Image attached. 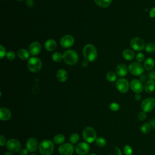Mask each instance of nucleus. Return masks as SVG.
Here are the masks:
<instances>
[{
    "mask_svg": "<svg viewBox=\"0 0 155 155\" xmlns=\"http://www.w3.org/2000/svg\"><path fill=\"white\" fill-rule=\"evenodd\" d=\"M147 113L144 112V111H140L138 115H137V118L140 121H143L147 119Z\"/></svg>",
    "mask_w": 155,
    "mask_h": 155,
    "instance_id": "nucleus-38",
    "label": "nucleus"
},
{
    "mask_svg": "<svg viewBox=\"0 0 155 155\" xmlns=\"http://www.w3.org/2000/svg\"><path fill=\"white\" fill-rule=\"evenodd\" d=\"M155 65V62L153 58H148L146 59L143 62V67L147 70H152Z\"/></svg>",
    "mask_w": 155,
    "mask_h": 155,
    "instance_id": "nucleus-22",
    "label": "nucleus"
},
{
    "mask_svg": "<svg viewBox=\"0 0 155 155\" xmlns=\"http://www.w3.org/2000/svg\"><path fill=\"white\" fill-rule=\"evenodd\" d=\"M62 59H63V54H62L60 52H54L52 54V59L56 62H61Z\"/></svg>",
    "mask_w": 155,
    "mask_h": 155,
    "instance_id": "nucleus-29",
    "label": "nucleus"
},
{
    "mask_svg": "<svg viewBox=\"0 0 155 155\" xmlns=\"http://www.w3.org/2000/svg\"><path fill=\"white\" fill-rule=\"evenodd\" d=\"M131 47L135 51H142L145 47L144 40L140 37H134L132 38L130 42Z\"/></svg>",
    "mask_w": 155,
    "mask_h": 155,
    "instance_id": "nucleus-8",
    "label": "nucleus"
},
{
    "mask_svg": "<svg viewBox=\"0 0 155 155\" xmlns=\"http://www.w3.org/2000/svg\"><path fill=\"white\" fill-rule=\"evenodd\" d=\"M124 154L125 155H132L133 154V149L129 145H125L124 148Z\"/></svg>",
    "mask_w": 155,
    "mask_h": 155,
    "instance_id": "nucleus-33",
    "label": "nucleus"
},
{
    "mask_svg": "<svg viewBox=\"0 0 155 155\" xmlns=\"http://www.w3.org/2000/svg\"><path fill=\"white\" fill-rule=\"evenodd\" d=\"M39 143L37 139L35 137L29 138L26 143V148L30 152L36 151L39 148Z\"/></svg>",
    "mask_w": 155,
    "mask_h": 155,
    "instance_id": "nucleus-14",
    "label": "nucleus"
},
{
    "mask_svg": "<svg viewBox=\"0 0 155 155\" xmlns=\"http://www.w3.org/2000/svg\"><path fill=\"white\" fill-rule=\"evenodd\" d=\"M150 79H153V80H154L155 79V72H153L151 73L150 74Z\"/></svg>",
    "mask_w": 155,
    "mask_h": 155,
    "instance_id": "nucleus-46",
    "label": "nucleus"
},
{
    "mask_svg": "<svg viewBox=\"0 0 155 155\" xmlns=\"http://www.w3.org/2000/svg\"><path fill=\"white\" fill-rule=\"evenodd\" d=\"M128 71L133 76H140L144 71V67L138 62H133L128 66Z\"/></svg>",
    "mask_w": 155,
    "mask_h": 155,
    "instance_id": "nucleus-6",
    "label": "nucleus"
},
{
    "mask_svg": "<svg viewBox=\"0 0 155 155\" xmlns=\"http://www.w3.org/2000/svg\"><path fill=\"white\" fill-rule=\"evenodd\" d=\"M6 58L8 61H13L15 58V53L12 51H9L6 54Z\"/></svg>",
    "mask_w": 155,
    "mask_h": 155,
    "instance_id": "nucleus-37",
    "label": "nucleus"
},
{
    "mask_svg": "<svg viewBox=\"0 0 155 155\" xmlns=\"http://www.w3.org/2000/svg\"><path fill=\"white\" fill-rule=\"evenodd\" d=\"M18 56L22 60H27L29 58V53L27 50L21 48L18 51Z\"/></svg>",
    "mask_w": 155,
    "mask_h": 155,
    "instance_id": "nucleus-25",
    "label": "nucleus"
},
{
    "mask_svg": "<svg viewBox=\"0 0 155 155\" xmlns=\"http://www.w3.org/2000/svg\"><path fill=\"white\" fill-rule=\"evenodd\" d=\"M30 53L33 56L38 55L41 50V45L38 42H32L28 48Z\"/></svg>",
    "mask_w": 155,
    "mask_h": 155,
    "instance_id": "nucleus-16",
    "label": "nucleus"
},
{
    "mask_svg": "<svg viewBox=\"0 0 155 155\" xmlns=\"http://www.w3.org/2000/svg\"><path fill=\"white\" fill-rule=\"evenodd\" d=\"M6 51L5 48L1 45H0V58L2 59L5 56H6Z\"/></svg>",
    "mask_w": 155,
    "mask_h": 155,
    "instance_id": "nucleus-39",
    "label": "nucleus"
},
{
    "mask_svg": "<svg viewBox=\"0 0 155 155\" xmlns=\"http://www.w3.org/2000/svg\"><path fill=\"white\" fill-rule=\"evenodd\" d=\"M110 109L113 111H116L119 109V105L116 102H112L110 105Z\"/></svg>",
    "mask_w": 155,
    "mask_h": 155,
    "instance_id": "nucleus-36",
    "label": "nucleus"
},
{
    "mask_svg": "<svg viewBox=\"0 0 155 155\" xmlns=\"http://www.w3.org/2000/svg\"><path fill=\"white\" fill-rule=\"evenodd\" d=\"M82 134L84 140L87 143H92L97 139L96 131L91 127H86L83 130Z\"/></svg>",
    "mask_w": 155,
    "mask_h": 155,
    "instance_id": "nucleus-4",
    "label": "nucleus"
},
{
    "mask_svg": "<svg viewBox=\"0 0 155 155\" xmlns=\"http://www.w3.org/2000/svg\"><path fill=\"white\" fill-rule=\"evenodd\" d=\"M144 90L147 93H151L155 90V81L153 79L148 80L144 85Z\"/></svg>",
    "mask_w": 155,
    "mask_h": 155,
    "instance_id": "nucleus-19",
    "label": "nucleus"
},
{
    "mask_svg": "<svg viewBox=\"0 0 155 155\" xmlns=\"http://www.w3.org/2000/svg\"><path fill=\"white\" fill-rule=\"evenodd\" d=\"M70 142L72 144L77 143L78 142L79 140V136L77 133H73L70 136Z\"/></svg>",
    "mask_w": 155,
    "mask_h": 155,
    "instance_id": "nucleus-31",
    "label": "nucleus"
},
{
    "mask_svg": "<svg viewBox=\"0 0 155 155\" xmlns=\"http://www.w3.org/2000/svg\"><path fill=\"white\" fill-rule=\"evenodd\" d=\"M58 151L61 155H72L74 151V147L72 143H62L59 146Z\"/></svg>",
    "mask_w": 155,
    "mask_h": 155,
    "instance_id": "nucleus-10",
    "label": "nucleus"
},
{
    "mask_svg": "<svg viewBox=\"0 0 155 155\" xmlns=\"http://www.w3.org/2000/svg\"><path fill=\"white\" fill-rule=\"evenodd\" d=\"M89 155H97L96 154H94V153H91V154H90Z\"/></svg>",
    "mask_w": 155,
    "mask_h": 155,
    "instance_id": "nucleus-48",
    "label": "nucleus"
},
{
    "mask_svg": "<svg viewBox=\"0 0 155 155\" xmlns=\"http://www.w3.org/2000/svg\"><path fill=\"white\" fill-rule=\"evenodd\" d=\"M151 127L150 123L146 122V123L143 124V125H142V126L140 127V131L143 134H148L151 131Z\"/></svg>",
    "mask_w": 155,
    "mask_h": 155,
    "instance_id": "nucleus-27",
    "label": "nucleus"
},
{
    "mask_svg": "<svg viewBox=\"0 0 155 155\" xmlns=\"http://www.w3.org/2000/svg\"><path fill=\"white\" fill-rule=\"evenodd\" d=\"M65 136L62 134H57L53 137V142L58 145H61L65 141Z\"/></svg>",
    "mask_w": 155,
    "mask_h": 155,
    "instance_id": "nucleus-26",
    "label": "nucleus"
},
{
    "mask_svg": "<svg viewBox=\"0 0 155 155\" xmlns=\"http://www.w3.org/2000/svg\"><path fill=\"white\" fill-rule=\"evenodd\" d=\"M149 16L151 18H155V7L151 8V10L149 12Z\"/></svg>",
    "mask_w": 155,
    "mask_h": 155,
    "instance_id": "nucleus-42",
    "label": "nucleus"
},
{
    "mask_svg": "<svg viewBox=\"0 0 155 155\" xmlns=\"http://www.w3.org/2000/svg\"><path fill=\"white\" fill-rule=\"evenodd\" d=\"M128 72V68L124 64H119L116 68V73L120 77L125 76Z\"/></svg>",
    "mask_w": 155,
    "mask_h": 155,
    "instance_id": "nucleus-18",
    "label": "nucleus"
},
{
    "mask_svg": "<svg viewBox=\"0 0 155 155\" xmlns=\"http://www.w3.org/2000/svg\"><path fill=\"white\" fill-rule=\"evenodd\" d=\"M96 4H97L99 7L102 8H106L108 7L111 2L112 0H94Z\"/></svg>",
    "mask_w": 155,
    "mask_h": 155,
    "instance_id": "nucleus-24",
    "label": "nucleus"
},
{
    "mask_svg": "<svg viewBox=\"0 0 155 155\" xmlns=\"http://www.w3.org/2000/svg\"><path fill=\"white\" fill-rule=\"evenodd\" d=\"M123 58L127 61H131L134 57V53L131 49H125L122 52Z\"/></svg>",
    "mask_w": 155,
    "mask_h": 155,
    "instance_id": "nucleus-23",
    "label": "nucleus"
},
{
    "mask_svg": "<svg viewBox=\"0 0 155 155\" xmlns=\"http://www.w3.org/2000/svg\"><path fill=\"white\" fill-rule=\"evenodd\" d=\"M96 143L97 146H99L100 147H104L106 145L107 141L105 138H104L102 137H99L96 139Z\"/></svg>",
    "mask_w": 155,
    "mask_h": 155,
    "instance_id": "nucleus-32",
    "label": "nucleus"
},
{
    "mask_svg": "<svg viewBox=\"0 0 155 155\" xmlns=\"http://www.w3.org/2000/svg\"><path fill=\"white\" fill-rule=\"evenodd\" d=\"M17 1H23V0H17Z\"/></svg>",
    "mask_w": 155,
    "mask_h": 155,
    "instance_id": "nucleus-50",
    "label": "nucleus"
},
{
    "mask_svg": "<svg viewBox=\"0 0 155 155\" xmlns=\"http://www.w3.org/2000/svg\"><path fill=\"white\" fill-rule=\"evenodd\" d=\"M83 54L85 60L88 62H93L97 58V50L95 47L90 44L85 45L83 48Z\"/></svg>",
    "mask_w": 155,
    "mask_h": 155,
    "instance_id": "nucleus-1",
    "label": "nucleus"
},
{
    "mask_svg": "<svg viewBox=\"0 0 155 155\" xmlns=\"http://www.w3.org/2000/svg\"><path fill=\"white\" fill-rule=\"evenodd\" d=\"M109 155H122V153L120 150L117 147H114L110 153Z\"/></svg>",
    "mask_w": 155,
    "mask_h": 155,
    "instance_id": "nucleus-34",
    "label": "nucleus"
},
{
    "mask_svg": "<svg viewBox=\"0 0 155 155\" xmlns=\"http://www.w3.org/2000/svg\"><path fill=\"white\" fill-rule=\"evenodd\" d=\"M152 128H155V119H153L149 122Z\"/></svg>",
    "mask_w": 155,
    "mask_h": 155,
    "instance_id": "nucleus-44",
    "label": "nucleus"
},
{
    "mask_svg": "<svg viewBox=\"0 0 155 155\" xmlns=\"http://www.w3.org/2000/svg\"><path fill=\"white\" fill-rule=\"evenodd\" d=\"M6 147L8 150L12 153H17L20 151L21 144L19 141L16 139H9L6 143Z\"/></svg>",
    "mask_w": 155,
    "mask_h": 155,
    "instance_id": "nucleus-9",
    "label": "nucleus"
},
{
    "mask_svg": "<svg viewBox=\"0 0 155 155\" xmlns=\"http://www.w3.org/2000/svg\"><path fill=\"white\" fill-rule=\"evenodd\" d=\"M106 78L110 82H114L117 79L116 74L113 71H109L107 73Z\"/></svg>",
    "mask_w": 155,
    "mask_h": 155,
    "instance_id": "nucleus-30",
    "label": "nucleus"
},
{
    "mask_svg": "<svg viewBox=\"0 0 155 155\" xmlns=\"http://www.w3.org/2000/svg\"><path fill=\"white\" fill-rule=\"evenodd\" d=\"M4 155H13V154L12 152H11V151H7V152H6V153H5Z\"/></svg>",
    "mask_w": 155,
    "mask_h": 155,
    "instance_id": "nucleus-47",
    "label": "nucleus"
},
{
    "mask_svg": "<svg viewBox=\"0 0 155 155\" xmlns=\"http://www.w3.org/2000/svg\"><path fill=\"white\" fill-rule=\"evenodd\" d=\"M5 143H6V138H5V137L4 135L1 134L0 136V145H1V146L2 147Z\"/></svg>",
    "mask_w": 155,
    "mask_h": 155,
    "instance_id": "nucleus-40",
    "label": "nucleus"
},
{
    "mask_svg": "<svg viewBox=\"0 0 155 155\" xmlns=\"http://www.w3.org/2000/svg\"><path fill=\"white\" fill-rule=\"evenodd\" d=\"M29 155H37L36 154H29Z\"/></svg>",
    "mask_w": 155,
    "mask_h": 155,
    "instance_id": "nucleus-49",
    "label": "nucleus"
},
{
    "mask_svg": "<svg viewBox=\"0 0 155 155\" xmlns=\"http://www.w3.org/2000/svg\"><path fill=\"white\" fill-rule=\"evenodd\" d=\"M27 67L30 71L33 73H37L41 69L42 62L39 58L33 57L30 58L28 61Z\"/></svg>",
    "mask_w": 155,
    "mask_h": 155,
    "instance_id": "nucleus-5",
    "label": "nucleus"
},
{
    "mask_svg": "<svg viewBox=\"0 0 155 155\" xmlns=\"http://www.w3.org/2000/svg\"><path fill=\"white\" fill-rule=\"evenodd\" d=\"M28 150L26 148H22L21 149L20 151H19V155H27L28 154Z\"/></svg>",
    "mask_w": 155,
    "mask_h": 155,
    "instance_id": "nucleus-41",
    "label": "nucleus"
},
{
    "mask_svg": "<svg viewBox=\"0 0 155 155\" xmlns=\"http://www.w3.org/2000/svg\"><path fill=\"white\" fill-rule=\"evenodd\" d=\"M140 107L143 111L145 113L151 112L155 108V99L151 97L145 99L142 102Z\"/></svg>",
    "mask_w": 155,
    "mask_h": 155,
    "instance_id": "nucleus-7",
    "label": "nucleus"
},
{
    "mask_svg": "<svg viewBox=\"0 0 155 155\" xmlns=\"http://www.w3.org/2000/svg\"><path fill=\"white\" fill-rule=\"evenodd\" d=\"M136 58L137 61L139 63L145 61V56H144L143 53H142L141 52H139L137 54Z\"/></svg>",
    "mask_w": 155,
    "mask_h": 155,
    "instance_id": "nucleus-35",
    "label": "nucleus"
},
{
    "mask_svg": "<svg viewBox=\"0 0 155 155\" xmlns=\"http://www.w3.org/2000/svg\"><path fill=\"white\" fill-rule=\"evenodd\" d=\"M56 78L60 82H65L68 78V73L65 70L60 69L56 73Z\"/></svg>",
    "mask_w": 155,
    "mask_h": 155,
    "instance_id": "nucleus-20",
    "label": "nucleus"
},
{
    "mask_svg": "<svg viewBox=\"0 0 155 155\" xmlns=\"http://www.w3.org/2000/svg\"><path fill=\"white\" fill-rule=\"evenodd\" d=\"M63 59L68 65H74L78 61V54L74 50H69L64 53Z\"/></svg>",
    "mask_w": 155,
    "mask_h": 155,
    "instance_id": "nucleus-3",
    "label": "nucleus"
},
{
    "mask_svg": "<svg viewBox=\"0 0 155 155\" xmlns=\"http://www.w3.org/2000/svg\"><path fill=\"white\" fill-rule=\"evenodd\" d=\"M145 49L147 53H154L155 51V43L153 42H148L145 45Z\"/></svg>",
    "mask_w": 155,
    "mask_h": 155,
    "instance_id": "nucleus-28",
    "label": "nucleus"
},
{
    "mask_svg": "<svg viewBox=\"0 0 155 155\" xmlns=\"http://www.w3.org/2000/svg\"><path fill=\"white\" fill-rule=\"evenodd\" d=\"M147 80V77L145 76V75H140V81L142 82H145V81Z\"/></svg>",
    "mask_w": 155,
    "mask_h": 155,
    "instance_id": "nucleus-45",
    "label": "nucleus"
},
{
    "mask_svg": "<svg viewBox=\"0 0 155 155\" xmlns=\"http://www.w3.org/2000/svg\"><path fill=\"white\" fill-rule=\"evenodd\" d=\"M90 146L86 142H80L75 147V151L79 155H85L90 151Z\"/></svg>",
    "mask_w": 155,
    "mask_h": 155,
    "instance_id": "nucleus-13",
    "label": "nucleus"
},
{
    "mask_svg": "<svg viewBox=\"0 0 155 155\" xmlns=\"http://www.w3.org/2000/svg\"><path fill=\"white\" fill-rule=\"evenodd\" d=\"M130 87L133 91L136 93H140L144 89L143 83L139 79H134L130 82Z\"/></svg>",
    "mask_w": 155,
    "mask_h": 155,
    "instance_id": "nucleus-12",
    "label": "nucleus"
},
{
    "mask_svg": "<svg viewBox=\"0 0 155 155\" xmlns=\"http://www.w3.org/2000/svg\"><path fill=\"white\" fill-rule=\"evenodd\" d=\"M39 150L41 155H51L54 151L53 142L50 140H44L40 143Z\"/></svg>",
    "mask_w": 155,
    "mask_h": 155,
    "instance_id": "nucleus-2",
    "label": "nucleus"
},
{
    "mask_svg": "<svg viewBox=\"0 0 155 155\" xmlns=\"http://www.w3.org/2000/svg\"><path fill=\"white\" fill-rule=\"evenodd\" d=\"M60 44L61 46L64 48H69L73 45L74 38L72 36L70 35H66L61 38L60 41Z\"/></svg>",
    "mask_w": 155,
    "mask_h": 155,
    "instance_id": "nucleus-15",
    "label": "nucleus"
},
{
    "mask_svg": "<svg viewBox=\"0 0 155 155\" xmlns=\"http://www.w3.org/2000/svg\"><path fill=\"white\" fill-rule=\"evenodd\" d=\"M141 98H142V96L140 94V93H136V94L134 95V99L137 101H139L141 99Z\"/></svg>",
    "mask_w": 155,
    "mask_h": 155,
    "instance_id": "nucleus-43",
    "label": "nucleus"
},
{
    "mask_svg": "<svg viewBox=\"0 0 155 155\" xmlns=\"http://www.w3.org/2000/svg\"><path fill=\"white\" fill-rule=\"evenodd\" d=\"M56 42L55 41V40L52 39H48L45 43V48L47 51H49L54 50L56 48Z\"/></svg>",
    "mask_w": 155,
    "mask_h": 155,
    "instance_id": "nucleus-21",
    "label": "nucleus"
},
{
    "mask_svg": "<svg viewBox=\"0 0 155 155\" xmlns=\"http://www.w3.org/2000/svg\"><path fill=\"white\" fill-rule=\"evenodd\" d=\"M12 113L10 110L2 107L0 108V119L1 120H8L11 118Z\"/></svg>",
    "mask_w": 155,
    "mask_h": 155,
    "instance_id": "nucleus-17",
    "label": "nucleus"
},
{
    "mask_svg": "<svg viewBox=\"0 0 155 155\" xmlns=\"http://www.w3.org/2000/svg\"><path fill=\"white\" fill-rule=\"evenodd\" d=\"M130 85L128 80L125 78H120L116 82V87L122 93H127L129 90Z\"/></svg>",
    "mask_w": 155,
    "mask_h": 155,
    "instance_id": "nucleus-11",
    "label": "nucleus"
}]
</instances>
